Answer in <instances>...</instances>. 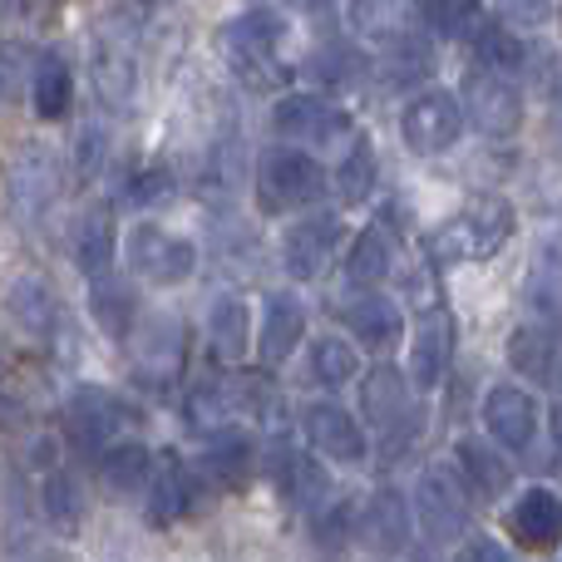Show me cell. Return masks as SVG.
<instances>
[{
    "instance_id": "9c48e42d",
    "label": "cell",
    "mask_w": 562,
    "mask_h": 562,
    "mask_svg": "<svg viewBox=\"0 0 562 562\" xmlns=\"http://www.w3.org/2000/svg\"><path fill=\"white\" fill-rule=\"evenodd\" d=\"M356 533L366 543V553L400 558L409 548V538H415V504L400 488H375L356 518Z\"/></svg>"
},
{
    "instance_id": "2e32d148",
    "label": "cell",
    "mask_w": 562,
    "mask_h": 562,
    "mask_svg": "<svg viewBox=\"0 0 562 562\" xmlns=\"http://www.w3.org/2000/svg\"><path fill=\"white\" fill-rule=\"evenodd\" d=\"M336 247H340V223L336 217L330 213L301 217V223H291L286 237H281V267H286V277H296V281H316L330 267Z\"/></svg>"
},
{
    "instance_id": "7dc6e473",
    "label": "cell",
    "mask_w": 562,
    "mask_h": 562,
    "mask_svg": "<svg viewBox=\"0 0 562 562\" xmlns=\"http://www.w3.org/2000/svg\"><path fill=\"white\" fill-rule=\"evenodd\" d=\"M553 435H558V445H562V405L553 409Z\"/></svg>"
},
{
    "instance_id": "e575fe53",
    "label": "cell",
    "mask_w": 562,
    "mask_h": 562,
    "mask_svg": "<svg viewBox=\"0 0 562 562\" xmlns=\"http://www.w3.org/2000/svg\"><path fill=\"white\" fill-rule=\"evenodd\" d=\"M306 370H311L316 385L340 390V385H350V380L360 375V350L350 346V340H340V336H321V340H311Z\"/></svg>"
},
{
    "instance_id": "d6986e66",
    "label": "cell",
    "mask_w": 562,
    "mask_h": 562,
    "mask_svg": "<svg viewBox=\"0 0 562 562\" xmlns=\"http://www.w3.org/2000/svg\"><path fill=\"white\" fill-rule=\"evenodd\" d=\"M59 198V164L45 148H25L10 164V203L20 217H40Z\"/></svg>"
},
{
    "instance_id": "277c9868",
    "label": "cell",
    "mask_w": 562,
    "mask_h": 562,
    "mask_svg": "<svg viewBox=\"0 0 562 562\" xmlns=\"http://www.w3.org/2000/svg\"><path fill=\"white\" fill-rule=\"evenodd\" d=\"M464 134V99L449 89H419L405 109H400V138L409 154L439 158L459 144Z\"/></svg>"
},
{
    "instance_id": "836d02e7",
    "label": "cell",
    "mask_w": 562,
    "mask_h": 562,
    "mask_svg": "<svg viewBox=\"0 0 562 562\" xmlns=\"http://www.w3.org/2000/svg\"><path fill=\"white\" fill-rule=\"evenodd\" d=\"M508 366L528 380H553L558 370V340L543 326H518L508 336Z\"/></svg>"
},
{
    "instance_id": "30bf717a",
    "label": "cell",
    "mask_w": 562,
    "mask_h": 562,
    "mask_svg": "<svg viewBox=\"0 0 562 562\" xmlns=\"http://www.w3.org/2000/svg\"><path fill=\"white\" fill-rule=\"evenodd\" d=\"M134 336H138V356H134L138 380H144V385H154V390H168L178 375H183L188 326L178 316H148Z\"/></svg>"
},
{
    "instance_id": "ffe728a7",
    "label": "cell",
    "mask_w": 562,
    "mask_h": 562,
    "mask_svg": "<svg viewBox=\"0 0 562 562\" xmlns=\"http://www.w3.org/2000/svg\"><path fill=\"white\" fill-rule=\"evenodd\" d=\"M340 321H346L350 336L370 350H390L400 336H405L400 306L390 296H380V291H360L356 301H346V306H340Z\"/></svg>"
},
{
    "instance_id": "603a6c76",
    "label": "cell",
    "mask_w": 562,
    "mask_h": 562,
    "mask_svg": "<svg viewBox=\"0 0 562 562\" xmlns=\"http://www.w3.org/2000/svg\"><path fill=\"white\" fill-rule=\"evenodd\" d=\"M69 247H75V267L89 281L104 277L109 267H114V247H119V233H114V217H109V207H85V213L75 217Z\"/></svg>"
},
{
    "instance_id": "5b68a950",
    "label": "cell",
    "mask_w": 562,
    "mask_h": 562,
    "mask_svg": "<svg viewBox=\"0 0 562 562\" xmlns=\"http://www.w3.org/2000/svg\"><path fill=\"white\" fill-rule=\"evenodd\" d=\"M124 252L134 277H144L148 286H183L198 272V247L188 237L168 233L158 223H134L124 237Z\"/></svg>"
},
{
    "instance_id": "f1b7e54d",
    "label": "cell",
    "mask_w": 562,
    "mask_h": 562,
    "mask_svg": "<svg viewBox=\"0 0 562 562\" xmlns=\"http://www.w3.org/2000/svg\"><path fill=\"white\" fill-rule=\"evenodd\" d=\"M277 454H281L277 474H281V484H286V494L296 498L311 518H321L330 508V474L311 454H286V449H277Z\"/></svg>"
},
{
    "instance_id": "d6a6232c",
    "label": "cell",
    "mask_w": 562,
    "mask_h": 562,
    "mask_svg": "<svg viewBox=\"0 0 562 562\" xmlns=\"http://www.w3.org/2000/svg\"><path fill=\"white\" fill-rule=\"evenodd\" d=\"M390 267H395V237H390L385 227H366L346 252L350 286H380V281L390 277Z\"/></svg>"
},
{
    "instance_id": "60d3db41",
    "label": "cell",
    "mask_w": 562,
    "mask_h": 562,
    "mask_svg": "<svg viewBox=\"0 0 562 562\" xmlns=\"http://www.w3.org/2000/svg\"><path fill=\"white\" fill-rule=\"evenodd\" d=\"M178 193V183L164 173V168H148V173H134L128 178V203L144 207V213H154V207H168Z\"/></svg>"
},
{
    "instance_id": "5bb4252c",
    "label": "cell",
    "mask_w": 562,
    "mask_h": 562,
    "mask_svg": "<svg viewBox=\"0 0 562 562\" xmlns=\"http://www.w3.org/2000/svg\"><path fill=\"white\" fill-rule=\"evenodd\" d=\"M484 429H488V439H494L498 449H508V454H524L528 445L538 439V400L528 395L524 385H494L484 395Z\"/></svg>"
},
{
    "instance_id": "d590c367",
    "label": "cell",
    "mask_w": 562,
    "mask_h": 562,
    "mask_svg": "<svg viewBox=\"0 0 562 562\" xmlns=\"http://www.w3.org/2000/svg\"><path fill=\"white\" fill-rule=\"evenodd\" d=\"M30 94H35V114L40 119H65L69 94H75V79H69V65L59 55H40L35 69H30Z\"/></svg>"
},
{
    "instance_id": "8992f818",
    "label": "cell",
    "mask_w": 562,
    "mask_h": 562,
    "mask_svg": "<svg viewBox=\"0 0 562 562\" xmlns=\"http://www.w3.org/2000/svg\"><path fill=\"white\" fill-rule=\"evenodd\" d=\"M464 114L474 119L479 134L508 138L524 124V89H518V79L504 75V69L479 65L464 75Z\"/></svg>"
},
{
    "instance_id": "4fadbf2b",
    "label": "cell",
    "mask_w": 562,
    "mask_h": 562,
    "mask_svg": "<svg viewBox=\"0 0 562 562\" xmlns=\"http://www.w3.org/2000/svg\"><path fill=\"white\" fill-rule=\"evenodd\" d=\"M65 435L69 445H79L85 454H104L109 445H119V435H124V405H119L109 390H75V400H69L65 409Z\"/></svg>"
},
{
    "instance_id": "7bdbcfd3",
    "label": "cell",
    "mask_w": 562,
    "mask_h": 562,
    "mask_svg": "<svg viewBox=\"0 0 562 562\" xmlns=\"http://www.w3.org/2000/svg\"><path fill=\"white\" fill-rule=\"evenodd\" d=\"M498 15L514 30H538L553 20V0H498Z\"/></svg>"
},
{
    "instance_id": "4dcf8cb0",
    "label": "cell",
    "mask_w": 562,
    "mask_h": 562,
    "mask_svg": "<svg viewBox=\"0 0 562 562\" xmlns=\"http://www.w3.org/2000/svg\"><path fill=\"white\" fill-rule=\"evenodd\" d=\"M360 409L370 415L375 429L400 425V419L409 415V380L400 375V370L380 366L375 375H366V385H360Z\"/></svg>"
},
{
    "instance_id": "ee69618b",
    "label": "cell",
    "mask_w": 562,
    "mask_h": 562,
    "mask_svg": "<svg viewBox=\"0 0 562 562\" xmlns=\"http://www.w3.org/2000/svg\"><path fill=\"white\" fill-rule=\"evenodd\" d=\"M104 138H99V124H85L79 128V138H75V168L79 173H99V168H104Z\"/></svg>"
},
{
    "instance_id": "b9f144b4",
    "label": "cell",
    "mask_w": 562,
    "mask_h": 562,
    "mask_svg": "<svg viewBox=\"0 0 562 562\" xmlns=\"http://www.w3.org/2000/svg\"><path fill=\"white\" fill-rule=\"evenodd\" d=\"M429 25L445 30V35H459V30H474L479 20V0H425Z\"/></svg>"
},
{
    "instance_id": "f35d334b",
    "label": "cell",
    "mask_w": 562,
    "mask_h": 562,
    "mask_svg": "<svg viewBox=\"0 0 562 562\" xmlns=\"http://www.w3.org/2000/svg\"><path fill=\"white\" fill-rule=\"evenodd\" d=\"M94 85H99V94H104L114 109H128V99H134V59L119 55V49H99Z\"/></svg>"
},
{
    "instance_id": "7402d4cb",
    "label": "cell",
    "mask_w": 562,
    "mask_h": 562,
    "mask_svg": "<svg viewBox=\"0 0 562 562\" xmlns=\"http://www.w3.org/2000/svg\"><path fill=\"white\" fill-rule=\"evenodd\" d=\"M454 464H459V474H464L469 494H479V498H504L508 484H514V464H508V459L498 454V445H488V439H459Z\"/></svg>"
},
{
    "instance_id": "bcb514c9",
    "label": "cell",
    "mask_w": 562,
    "mask_h": 562,
    "mask_svg": "<svg viewBox=\"0 0 562 562\" xmlns=\"http://www.w3.org/2000/svg\"><path fill=\"white\" fill-rule=\"evenodd\" d=\"M10 89H15V75H10V59L0 55V99H5Z\"/></svg>"
},
{
    "instance_id": "cb8c5ba5",
    "label": "cell",
    "mask_w": 562,
    "mask_h": 562,
    "mask_svg": "<svg viewBox=\"0 0 562 562\" xmlns=\"http://www.w3.org/2000/svg\"><path fill=\"white\" fill-rule=\"evenodd\" d=\"M252 400H257V390L247 385L243 375H213V380H203V385L188 395V419H193L198 429H207V425L223 429V419L243 415Z\"/></svg>"
},
{
    "instance_id": "f546056e",
    "label": "cell",
    "mask_w": 562,
    "mask_h": 562,
    "mask_svg": "<svg viewBox=\"0 0 562 562\" xmlns=\"http://www.w3.org/2000/svg\"><path fill=\"white\" fill-rule=\"evenodd\" d=\"M193 494H198V479H193V469H183V464H168V469H158V474H154V484H148V494H144L148 518H154L158 528L178 524V518H183V514H193Z\"/></svg>"
},
{
    "instance_id": "7a4b0ae2",
    "label": "cell",
    "mask_w": 562,
    "mask_h": 562,
    "mask_svg": "<svg viewBox=\"0 0 562 562\" xmlns=\"http://www.w3.org/2000/svg\"><path fill=\"white\" fill-rule=\"evenodd\" d=\"M291 25L281 20V10L252 5L243 15H233L217 35L223 45V59L233 65V75H243L247 85H272L281 75V49H286Z\"/></svg>"
},
{
    "instance_id": "7c38bea8",
    "label": "cell",
    "mask_w": 562,
    "mask_h": 562,
    "mask_svg": "<svg viewBox=\"0 0 562 562\" xmlns=\"http://www.w3.org/2000/svg\"><path fill=\"white\" fill-rule=\"evenodd\" d=\"M415 514H419V528H425L435 543H454V538L469 533V504L449 469H425V474H419Z\"/></svg>"
},
{
    "instance_id": "c3c4849f",
    "label": "cell",
    "mask_w": 562,
    "mask_h": 562,
    "mask_svg": "<svg viewBox=\"0 0 562 562\" xmlns=\"http://www.w3.org/2000/svg\"><path fill=\"white\" fill-rule=\"evenodd\" d=\"M45 562H59V558H45Z\"/></svg>"
},
{
    "instance_id": "d4e9b609",
    "label": "cell",
    "mask_w": 562,
    "mask_h": 562,
    "mask_svg": "<svg viewBox=\"0 0 562 562\" xmlns=\"http://www.w3.org/2000/svg\"><path fill=\"white\" fill-rule=\"evenodd\" d=\"M99 479H104V488L119 498L148 494V484H154V454H148V445H138V439L109 445L104 459H99Z\"/></svg>"
},
{
    "instance_id": "8d00e7d4",
    "label": "cell",
    "mask_w": 562,
    "mask_h": 562,
    "mask_svg": "<svg viewBox=\"0 0 562 562\" xmlns=\"http://www.w3.org/2000/svg\"><path fill=\"white\" fill-rule=\"evenodd\" d=\"M375 178H380V164H375L370 138H350V148L340 154V168H336L340 203H366V198L375 193Z\"/></svg>"
},
{
    "instance_id": "ba28073f",
    "label": "cell",
    "mask_w": 562,
    "mask_h": 562,
    "mask_svg": "<svg viewBox=\"0 0 562 562\" xmlns=\"http://www.w3.org/2000/svg\"><path fill=\"white\" fill-rule=\"evenodd\" d=\"M272 128L291 144H311V148H330L350 134V114L336 109L321 94H286L272 109Z\"/></svg>"
},
{
    "instance_id": "1f68e13d",
    "label": "cell",
    "mask_w": 562,
    "mask_h": 562,
    "mask_svg": "<svg viewBox=\"0 0 562 562\" xmlns=\"http://www.w3.org/2000/svg\"><path fill=\"white\" fill-rule=\"evenodd\" d=\"M469 40H474L479 65H488V69H504V75H518V69L528 65V45L518 40V30L508 25V20H474Z\"/></svg>"
},
{
    "instance_id": "4316f807",
    "label": "cell",
    "mask_w": 562,
    "mask_h": 562,
    "mask_svg": "<svg viewBox=\"0 0 562 562\" xmlns=\"http://www.w3.org/2000/svg\"><path fill=\"white\" fill-rule=\"evenodd\" d=\"M203 474L213 479L217 488H247L257 474V445L243 429H223V435L213 439V449L203 454Z\"/></svg>"
},
{
    "instance_id": "8fae6325",
    "label": "cell",
    "mask_w": 562,
    "mask_h": 562,
    "mask_svg": "<svg viewBox=\"0 0 562 562\" xmlns=\"http://www.w3.org/2000/svg\"><path fill=\"white\" fill-rule=\"evenodd\" d=\"M350 25H356L370 45L405 49L425 35L429 10H425V0H356V5H350Z\"/></svg>"
},
{
    "instance_id": "f6af8a7d",
    "label": "cell",
    "mask_w": 562,
    "mask_h": 562,
    "mask_svg": "<svg viewBox=\"0 0 562 562\" xmlns=\"http://www.w3.org/2000/svg\"><path fill=\"white\" fill-rule=\"evenodd\" d=\"M454 562H508V558H504V548H498L494 538H469V543L459 548Z\"/></svg>"
},
{
    "instance_id": "3957f363",
    "label": "cell",
    "mask_w": 562,
    "mask_h": 562,
    "mask_svg": "<svg viewBox=\"0 0 562 562\" xmlns=\"http://www.w3.org/2000/svg\"><path fill=\"white\" fill-rule=\"evenodd\" d=\"M326 168L316 164L301 148H272L257 164V203L267 213H301V207H316L326 198Z\"/></svg>"
},
{
    "instance_id": "83f0119b",
    "label": "cell",
    "mask_w": 562,
    "mask_h": 562,
    "mask_svg": "<svg viewBox=\"0 0 562 562\" xmlns=\"http://www.w3.org/2000/svg\"><path fill=\"white\" fill-rule=\"evenodd\" d=\"M89 311H94V321L104 326V336H114V340H128L134 336V326H138L134 286H128L124 277H114V272L94 277V286H89Z\"/></svg>"
},
{
    "instance_id": "44dd1931",
    "label": "cell",
    "mask_w": 562,
    "mask_h": 562,
    "mask_svg": "<svg viewBox=\"0 0 562 562\" xmlns=\"http://www.w3.org/2000/svg\"><path fill=\"white\" fill-rule=\"evenodd\" d=\"M301 336H306V306H301L296 296H286V291L267 296V306H262V330H257V350H262L267 366H281V360L296 356Z\"/></svg>"
},
{
    "instance_id": "9a60e30c",
    "label": "cell",
    "mask_w": 562,
    "mask_h": 562,
    "mask_svg": "<svg viewBox=\"0 0 562 562\" xmlns=\"http://www.w3.org/2000/svg\"><path fill=\"white\" fill-rule=\"evenodd\" d=\"M508 533L528 553H558L562 548V494L548 484H533L508 508Z\"/></svg>"
},
{
    "instance_id": "e0dca14e",
    "label": "cell",
    "mask_w": 562,
    "mask_h": 562,
    "mask_svg": "<svg viewBox=\"0 0 562 562\" xmlns=\"http://www.w3.org/2000/svg\"><path fill=\"white\" fill-rule=\"evenodd\" d=\"M449 360H454V321L445 311H435V316L419 321L415 340H409V385L419 390L445 385Z\"/></svg>"
},
{
    "instance_id": "52a82bcc",
    "label": "cell",
    "mask_w": 562,
    "mask_h": 562,
    "mask_svg": "<svg viewBox=\"0 0 562 562\" xmlns=\"http://www.w3.org/2000/svg\"><path fill=\"white\" fill-rule=\"evenodd\" d=\"M301 429H306V445L321 459H330V464H360L370 454L366 429H360V419L340 400H311V405H301Z\"/></svg>"
},
{
    "instance_id": "74e56055",
    "label": "cell",
    "mask_w": 562,
    "mask_h": 562,
    "mask_svg": "<svg viewBox=\"0 0 562 562\" xmlns=\"http://www.w3.org/2000/svg\"><path fill=\"white\" fill-rule=\"evenodd\" d=\"M45 518L55 528H65V533H75L79 524H85V488H79L75 474H65V469H55V474L45 479Z\"/></svg>"
},
{
    "instance_id": "6da1fadb",
    "label": "cell",
    "mask_w": 562,
    "mask_h": 562,
    "mask_svg": "<svg viewBox=\"0 0 562 562\" xmlns=\"http://www.w3.org/2000/svg\"><path fill=\"white\" fill-rule=\"evenodd\" d=\"M514 227H518V213L508 198H469L459 213H449L445 223L429 233V257H435L439 267L488 262V257L504 252Z\"/></svg>"
},
{
    "instance_id": "ac0fdd59",
    "label": "cell",
    "mask_w": 562,
    "mask_h": 562,
    "mask_svg": "<svg viewBox=\"0 0 562 562\" xmlns=\"http://www.w3.org/2000/svg\"><path fill=\"white\" fill-rule=\"evenodd\" d=\"M5 316L25 336H55L59 326V296L40 272H25L5 286Z\"/></svg>"
},
{
    "instance_id": "ab89813d",
    "label": "cell",
    "mask_w": 562,
    "mask_h": 562,
    "mask_svg": "<svg viewBox=\"0 0 562 562\" xmlns=\"http://www.w3.org/2000/svg\"><path fill=\"white\" fill-rule=\"evenodd\" d=\"M306 69L316 79H326L330 89H340V85H350V79L360 75V59H356V49H346V45H321L316 55L306 59Z\"/></svg>"
},
{
    "instance_id": "484cf974",
    "label": "cell",
    "mask_w": 562,
    "mask_h": 562,
    "mask_svg": "<svg viewBox=\"0 0 562 562\" xmlns=\"http://www.w3.org/2000/svg\"><path fill=\"white\" fill-rule=\"evenodd\" d=\"M207 336H213V350L223 360H243L247 350L257 346V326H252V306L243 296H217L213 311H207Z\"/></svg>"
}]
</instances>
